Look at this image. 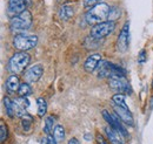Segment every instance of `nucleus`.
<instances>
[{
	"instance_id": "nucleus-2",
	"label": "nucleus",
	"mask_w": 153,
	"mask_h": 144,
	"mask_svg": "<svg viewBox=\"0 0 153 144\" xmlns=\"http://www.w3.org/2000/svg\"><path fill=\"white\" fill-rule=\"evenodd\" d=\"M31 62V56L27 52H18L13 55L8 61V71L12 74H20Z\"/></svg>"
},
{
	"instance_id": "nucleus-16",
	"label": "nucleus",
	"mask_w": 153,
	"mask_h": 144,
	"mask_svg": "<svg viewBox=\"0 0 153 144\" xmlns=\"http://www.w3.org/2000/svg\"><path fill=\"white\" fill-rule=\"evenodd\" d=\"M73 8L70 7V6H62L60 10H59V17L60 19H62L64 21H68L70 19L73 17Z\"/></svg>"
},
{
	"instance_id": "nucleus-10",
	"label": "nucleus",
	"mask_w": 153,
	"mask_h": 144,
	"mask_svg": "<svg viewBox=\"0 0 153 144\" xmlns=\"http://www.w3.org/2000/svg\"><path fill=\"white\" fill-rule=\"evenodd\" d=\"M42 74H44V67L41 65H34V66H31L24 73V80L27 83H34L39 81Z\"/></svg>"
},
{
	"instance_id": "nucleus-27",
	"label": "nucleus",
	"mask_w": 153,
	"mask_h": 144,
	"mask_svg": "<svg viewBox=\"0 0 153 144\" xmlns=\"http://www.w3.org/2000/svg\"><path fill=\"white\" fill-rule=\"evenodd\" d=\"M68 144H79V141L76 140V137H73V138H71V140L68 141Z\"/></svg>"
},
{
	"instance_id": "nucleus-12",
	"label": "nucleus",
	"mask_w": 153,
	"mask_h": 144,
	"mask_svg": "<svg viewBox=\"0 0 153 144\" xmlns=\"http://www.w3.org/2000/svg\"><path fill=\"white\" fill-rule=\"evenodd\" d=\"M100 61H101V55L100 54H97L96 53V54L90 55V56L86 59L85 63H84V68H85V71L88 73L94 72L97 68H98Z\"/></svg>"
},
{
	"instance_id": "nucleus-1",
	"label": "nucleus",
	"mask_w": 153,
	"mask_h": 144,
	"mask_svg": "<svg viewBox=\"0 0 153 144\" xmlns=\"http://www.w3.org/2000/svg\"><path fill=\"white\" fill-rule=\"evenodd\" d=\"M111 11L112 8L106 2H100L87 11V13L85 14V19L90 25H98L100 22L106 21L107 18H110Z\"/></svg>"
},
{
	"instance_id": "nucleus-21",
	"label": "nucleus",
	"mask_w": 153,
	"mask_h": 144,
	"mask_svg": "<svg viewBox=\"0 0 153 144\" xmlns=\"http://www.w3.org/2000/svg\"><path fill=\"white\" fill-rule=\"evenodd\" d=\"M4 103H5L6 114H7L10 117H14V116H16V114H14V106H13V101H11L8 97H5V98H4Z\"/></svg>"
},
{
	"instance_id": "nucleus-22",
	"label": "nucleus",
	"mask_w": 153,
	"mask_h": 144,
	"mask_svg": "<svg viewBox=\"0 0 153 144\" xmlns=\"http://www.w3.org/2000/svg\"><path fill=\"white\" fill-rule=\"evenodd\" d=\"M37 103H38V115L40 117H42L47 111V103L42 97L37 98Z\"/></svg>"
},
{
	"instance_id": "nucleus-6",
	"label": "nucleus",
	"mask_w": 153,
	"mask_h": 144,
	"mask_svg": "<svg viewBox=\"0 0 153 144\" xmlns=\"http://www.w3.org/2000/svg\"><path fill=\"white\" fill-rule=\"evenodd\" d=\"M128 43H130V22L126 21L125 25L123 26L119 36L117 39V49L120 53H125L128 48Z\"/></svg>"
},
{
	"instance_id": "nucleus-23",
	"label": "nucleus",
	"mask_w": 153,
	"mask_h": 144,
	"mask_svg": "<svg viewBox=\"0 0 153 144\" xmlns=\"http://www.w3.org/2000/svg\"><path fill=\"white\" fill-rule=\"evenodd\" d=\"M7 135H8V131H7V128L5 126L4 121L1 120V124H0V142L4 143L7 138Z\"/></svg>"
},
{
	"instance_id": "nucleus-3",
	"label": "nucleus",
	"mask_w": 153,
	"mask_h": 144,
	"mask_svg": "<svg viewBox=\"0 0 153 144\" xmlns=\"http://www.w3.org/2000/svg\"><path fill=\"white\" fill-rule=\"evenodd\" d=\"M32 14L31 12L27 10L22 13H20L16 17H12L11 21H10V27L12 32H18V33H22L24 31L28 29L32 26Z\"/></svg>"
},
{
	"instance_id": "nucleus-18",
	"label": "nucleus",
	"mask_w": 153,
	"mask_h": 144,
	"mask_svg": "<svg viewBox=\"0 0 153 144\" xmlns=\"http://www.w3.org/2000/svg\"><path fill=\"white\" fill-rule=\"evenodd\" d=\"M17 93H18V95H19L20 97H27V96H30L32 94V88H31L30 83L24 82V83L20 84L19 89H18Z\"/></svg>"
},
{
	"instance_id": "nucleus-25",
	"label": "nucleus",
	"mask_w": 153,
	"mask_h": 144,
	"mask_svg": "<svg viewBox=\"0 0 153 144\" xmlns=\"http://www.w3.org/2000/svg\"><path fill=\"white\" fill-rule=\"evenodd\" d=\"M146 60H147V57H146V52H145V51H141L140 54H139V57H138V62H139V63H144Z\"/></svg>"
},
{
	"instance_id": "nucleus-26",
	"label": "nucleus",
	"mask_w": 153,
	"mask_h": 144,
	"mask_svg": "<svg viewBox=\"0 0 153 144\" xmlns=\"http://www.w3.org/2000/svg\"><path fill=\"white\" fill-rule=\"evenodd\" d=\"M97 140H98V142H99V144H110L105 138H104V136L102 135H97Z\"/></svg>"
},
{
	"instance_id": "nucleus-7",
	"label": "nucleus",
	"mask_w": 153,
	"mask_h": 144,
	"mask_svg": "<svg viewBox=\"0 0 153 144\" xmlns=\"http://www.w3.org/2000/svg\"><path fill=\"white\" fill-rule=\"evenodd\" d=\"M102 117H104V120L110 124L111 128H113L114 130H117L121 136H124V137H126L127 136V131H126V129L124 128V126H121V121H120V118L117 116V114L114 112V115H112L108 110H102Z\"/></svg>"
},
{
	"instance_id": "nucleus-13",
	"label": "nucleus",
	"mask_w": 153,
	"mask_h": 144,
	"mask_svg": "<svg viewBox=\"0 0 153 144\" xmlns=\"http://www.w3.org/2000/svg\"><path fill=\"white\" fill-rule=\"evenodd\" d=\"M105 132H106V136H107V138H108L111 144H123L121 135L117 130H114L113 128H111L110 126H106L105 128Z\"/></svg>"
},
{
	"instance_id": "nucleus-19",
	"label": "nucleus",
	"mask_w": 153,
	"mask_h": 144,
	"mask_svg": "<svg viewBox=\"0 0 153 144\" xmlns=\"http://www.w3.org/2000/svg\"><path fill=\"white\" fill-rule=\"evenodd\" d=\"M53 136H54L57 142H62L64 138H65V129H64V126H60V124H57V126H54Z\"/></svg>"
},
{
	"instance_id": "nucleus-4",
	"label": "nucleus",
	"mask_w": 153,
	"mask_h": 144,
	"mask_svg": "<svg viewBox=\"0 0 153 144\" xmlns=\"http://www.w3.org/2000/svg\"><path fill=\"white\" fill-rule=\"evenodd\" d=\"M38 43V36L37 35H28V34H17L13 39L14 47L20 52H26L32 48H34Z\"/></svg>"
},
{
	"instance_id": "nucleus-8",
	"label": "nucleus",
	"mask_w": 153,
	"mask_h": 144,
	"mask_svg": "<svg viewBox=\"0 0 153 144\" xmlns=\"http://www.w3.org/2000/svg\"><path fill=\"white\" fill-rule=\"evenodd\" d=\"M30 6H31V0H8L7 11L10 15L16 17L20 13L27 11Z\"/></svg>"
},
{
	"instance_id": "nucleus-11",
	"label": "nucleus",
	"mask_w": 153,
	"mask_h": 144,
	"mask_svg": "<svg viewBox=\"0 0 153 144\" xmlns=\"http://www.w3.org/2000/svg\"><path fill=\"white\" fill-rule=\"evenodd\" d=\"M114 112L117 114V116L120 118V121L124 122L126 126H133V116H132L130 109H124L114 104Z\"/></svg>"
},
{
	"instance_id": "nucleus-29",
	"label": "nucleus",
	"mask_w": 153,
	"mask_h": 144,
	"mask_svg": "<svg viewBox=\"0 0 153 144\" xmlns=\"http://www.w3.org/2000/svg\"><path fill=\"white\" fill-rule=\"evenodd\" d=\"M152 88H153V81H152Z\"/></svg>"
},
{
	"instance_id": "nucleus-24",
	"label": "nucleus",
	"mask_w": 153,
	"mask_h": 144,
	"mask_svg": "<svg viewBox=\"0 0 153 144\" xmlns=\"http://www.w3.org/2000/svg\"><path fill=\"white\" fill-rule=\"evenodd\" d=\"M100 2H102V1L101 0H82V4H84V6L86 8H92V7L97 6Z\"/></svg>"
},
{
	"instance_id": "nucleus-28",
	"label": "nucleus",
	"mask_w": 153,
	"mask_h": 144,
	"mask_svg": "<svg viewBox=\"0 0 153 144\" xmlns=\"http://www.w3.org/2000/svg\"><path fill=\"white\" fill-rule=\"evenodd\" d=\"M41 144H50L48 140H47V137H46V138H44V140L41 141Z\"/></svg>"
},
{
	"instance_id": "nucleus-15",
	"label": "nucleus",
	"mask_w": 153,
	"mask_h": 144,
	"mask_svg": "<svg viewBox=\"0 0 153 144\" xmlns=\"http://www.w3.org/2000/svg\"><path fill=\"white\" fill-rule=\"evenodd\" d=\"M20 87V82H19V77L18 75L16 74H12L7 77L6 80V89L8 90L10 93H14V91H18Z\"/></svg>"
},
{
	"instance_id": "nucleus-14",
	"label": "nucleus",
	"mask_w": 153,
	"mask_h": 144,
	"mask_svg": "<svg viewBox=\"0 0 153 144\" xmlns=\"http://www.w3.org/2000/svg\"><path fill=\"white\" fill-rule=\"evenodd\" d=\"M99 79H105V77H111V69H110V62L106 60H101L99 66H98V73H97Z\"/></svg>"
},
{
	"instance_id": "nucleus-5",
	"label": "nucleus",
	"mask_w": 153,
	"mask_h": 144,
	"mask_svg": "<svg viewBox=\"0 0 153 144\" xmlns=\"http://www.w3.org/2000/svg\"><path fill=\"white\" fill-rule=\"evenodd\" d=\"M115 28V21L114 20H106L104 22H100L98 25H94L91 29V37L94 39H102L105 36L110 35Z\"/></svg>"
},
{
	"instance_id": "nucleus-9",
	"label": "nucleus",
	"mask_w": 153,
	"mask_h": 144,
	"mask_svg": "<svg viewBox=\"0 0 153 144\" xmlns=\"http://www.w3.org/2000/svg\"><path fill=\"white\" fill-rule=\"evenodd\" d=\"M108 86L112 89L117 90L118 93H121V94H130L131 93V86L127 83L125 77L111 76L108 79Z\"/></svg>"
},
{
	"instance_id": "nucleus-17",
	"label": "nucleus",
	"mask_w": 153,
	"mask_h": 144,
	"mask_svg": "<svg viewBox=\"0 0 153 144\" xmlns=\"http://www.w3.org/2000/svg\"><path fill=\"white\" fill-rule=\"evenodd\" d=\"M112 101H113V103H114L115 106H118V107H121V108L124 109H128L127 104H126V96H125V94L117 93V94L113 95Z\"/></svg>"
},
{
	"instance_id": "nucleus-20",
	"label": "nucleus",
	"mask_w": 153,
	"mask_h": 144,
	"mask_svg": "<svg viewBox=\"0 0 153 144\" xmlns=\"http://www.w3.org/2000/svg\"><path fill=\"white\" fill-rule=\"evenodd\" d=\"M56 123V118L53 116H47L45 118V126H44V131L47 135H51V131L53 130V126Z\"/></svg>"
}]
</instances>
